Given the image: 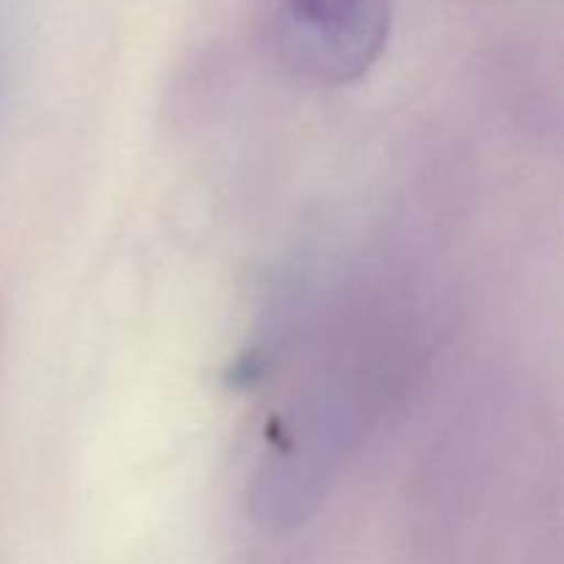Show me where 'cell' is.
<instances>
[{
    "mask_svg": "<svg viewBox=\"0 0 564 564\" xmlns=\"http://www.w3.org/2000/svg\"><path fill=\"white\" fill-rule=\"evenodd\" d=\"M391 36V0H279L273 39L292 75L352 86L375 69Z\"/></svg>",
    "mask_w": 564,
    "mask_h": 564,
    "instance_id": "cell-1",
    "label": "cell"
},
{
    "mask_svg": "<svg viewBox=\"0 0 564 564\" xmlns=\"http://www.w3.org/2000/svg\"><path fill=\"white\" fill-rule=\"evenodd\" d=\"M0 91H3V66H0Z\"/></svg>",
    "mask_w": 564,
    "mask_h": 564,
    "instance_id": "cell-2",
    "label": "cell"
}]
</instances>
